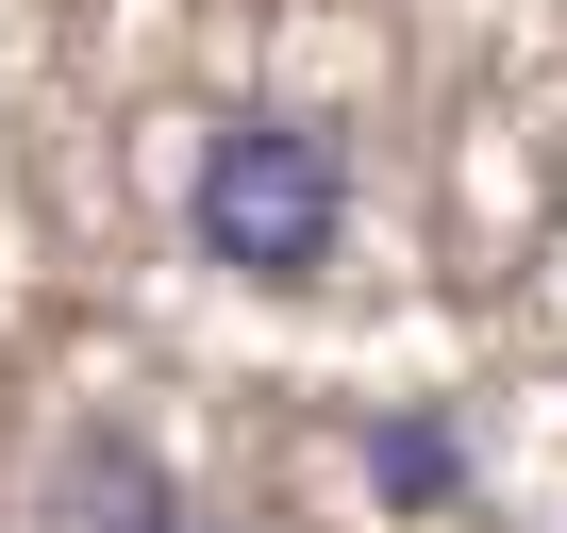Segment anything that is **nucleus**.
<instances>
[{"label": "nucleus", "instance_id": "2", "mask_svg": "<svg viewBox=\"0 0 567 533\" xmlns=\"http://www.w3.org/2000/svg\"><path fill=\"white\" fill-rule=\"evenodd\" d=\"M167 500H184V467H167L134 417H68L51 467H34V533H151Z\"/></svg>", "mask_w": 567, "mask_h": 533}, {"label": "nucleus", "instance_id": "4", "mask_svg": "<svg viewBox=\"0 0 567 533\" xmlns=\"http://www.w3.org/2000/svg\"><path fill=\"white\" fill-rule=\"evenodd\" d=\"M151 533H250V516H234V500H200V483H184V500H167V516H151Z\"/></svg>", "mask_w": 567, "mask_h": 533}, {"label": "nucleus", "instance_id": "3", "mask_svg": "<svg viewBox=\"0 0 567 533\" xmlns=\"http://www.w3.org/2000/svg\"><path fill=\"white\" fill-rule=\"evenodd\" d=\"M368 483H384L401 516H451V500H467V417H451V400H384V417H368Z\"/></svg>", "mask_w": 567, "mask_h": 533}, {"label": "nucleus", "instance_id": "1", "mask_svg": "<svg viewBox=\"0 0 567 533\" xmlns=\"http://www.w3.org/2000/svg\"><path fill=\"white\" fill-rule=\"evenodd\" d=\"M184 250L250 301H318L351 250V134L318 101H234L184 150Z\"/></svg>", "mask_w": 567, "mask_h": 533}]
</instances>
